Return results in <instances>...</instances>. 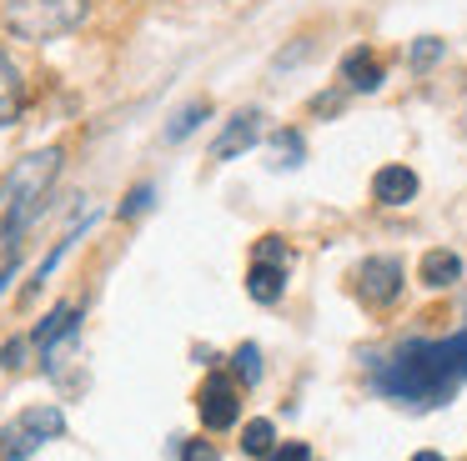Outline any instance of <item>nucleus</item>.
Instances as JSON below:
<instances>
[{
    "mask_svg": "<svg viewBox=\"0 0 467 461\" xmlns=\"http://www.w3.org/2000/svg\"><path fill=\"white\" fill-rule=\"evenodd\" d=\"M342 80H347V90H362V96H372V90L382 86V60H377L367 46L347 50V56H342Z\"/></svg>",
    "mask_w": 467,
    "mask_h": 461,
    "instance_id": "1a4fd4ad",
    "label": "nucleus"
},
{
    "mask_svg": "<svg viewBox=\"0 0 467 461\" xmlns=\"http://www.w3.org/2000/svg\"><path fill=\"white\" fill-rule=\"evenodd\" d=\"M76 326H81V311H76V306H71V301H61V306H56V311H51V316H46V321H41V326H36V331H31V341H36V346H41V351H46V346H51V341H61V336H66V331H76Z\"/></svg>",
    "mask_w": 467,
    "mask_h": 461,
    "instance_id": "ddd939ff",
    "label": "nucleus"
},
{
    "mask_svg": "<svg viewBox=\"0 0 467 461\" xmlns=\"http://www.w3.org/2000/svg\"><path fill=\"white\" fill-rule=\"evenodd\" d=\"M61 176V146H46V150H31L11 166L5 186H0V230H5V246H21V236L41 220L46 210V196H51V180Z\"/></svg>",
    "mask_w": 467,
    "mask_h": 461,
    "instance_id": "f03ea898",
    "label": "nucleus"
},
{
    "mask_svg": "<svg viewBox=\"0 0 467 461\" xmlns=\"http://www.w3.org/2000/svg\"><path fill=\"white\" fill-rule=\"evenodd\" d=\"M196 411H202V426L206 431H232L236 416H242V391L226 371H212L196 391Z\"/></svg>",
    "mask_w": 467,
    "mask_h": 461,
    "instance_id": "39448f33",
    "label": "nucleus"
},
{
    "mask_svg": "<svg viewBox=\"0 0 467 461\" xmlns=\"http://www.w3.org/2000/svg\"><path fill=\"white\" fill-rule=\"evenodd\" d=\"M272 446H276V426L266 416H256V421L242 426V451L246 456H272Z\"/></svg>",
    "mask_w": 467,
    "mask_h": 461,
    "instance_id": "4468645a",
    "label": "nucleus"
},
{
    "mask_svg": "<svg viewBox=\"0 0 467 461\" xmlns=\"http://www.w3.org/2000/svg\"><path fill=\"white\" fill-rule=\"evenodd\" d=\"M232 366H236V376H242L246 386H256V381H262V351H256L252 341H246V346H236Z\"/></svg>",
    "mask_w": 467,
    "mask_h": 461,
    "instance_id": "a211bd4d",
    "label": "nucleus"
},
{
    "mask_svg": "<svg viewBox=\"0 0 467 461\" xmlns=\"http://www.w3.org/2000/svg\"><path fill=\"white\" fill-rule=\"evenodd\" d=\"M252 261H266V266H292V251H286L282 236H262L252 246Z\"/></svg>",
    "mask_w": 467,
    "mask_h": 461,
    "instance_id": "6ab92c4d",
    "label": "nucleus"
},
{
    "mask_svg": "<svg viewBox=\"0 0 467 461\" xmlns=\"http://www.w3.org/2000/svg\"><path fill=\"white\" fill-rule=\"evenodd\" d=\"M182 461H222V456H216L212 441H186V446H182Z\"/></svg>",
    "mask_w": 467,
    "mask_h": 461,
    "instance_id": "4be33fe9",
    "label": "nucleus"
},
{
    "mask_svg": "<svg viewBox=\"0 0 467 461\" xmlns=\"http://www.w3.org/2000/svg\"><path fill=\"white\" fill-rule=\"evenodd\" d=\"M5 366H11V371L26 366V341H5Z\"/></svg>",
    "mask_w": 467,
    "mask_h": 461,
    "instance_id": "5701e85b",
    "label": "nucleus"
},
{
    "mask_svg": "<svg viewBox=\"0 0 467 461\" xmlns=\"http://www.w3.org/2000/svg\"><path fill=\"white\" fill-rule=\"evenodd\" d=\"M272 150H276V166H302V156H306V146H302V136H296V130H276Z\"/></svg>",
    "mask_w": 467,
    "mask_h": 461,
    "instance_id": "f3484780",
    "label": "nucleus"
},
{
    "mask_svg": "<svg viewBox=\"0 0 467 461\" xmlns=\"http://www.w3.org/2000/svg\"><path fill=\"white\" fill-rule=\"evenodd\" d=\"M206 116H212V106H206V100H192V106H186L182 116L171 120V126H166V140H186V136H192V130L202 126Z\"/></svg>",
    "mask_w": 467,
    "mask_h": 461,
    "instance_id": "2eb2a0df",
    "label": "nucleus"
},
{
    "mask_svg": "<svg viewBox=\"0 0 467 461\" xmlns=\"http://www.w3.org/2000/svg\"><path fill=\"white\" fill-rule=\"evenodd\" d=\"M412 461H442V456H437V451H417Z\"/></svg>",
    "mask_w": 467,
    "mask_h": 461,
    "instance_id": "393cba45",
    "label": "nucleus"
},
{
    "mask_svg": "<svg viewBox=\"0 0 467 461\" xmlns=\"http://www.w3.org/2000/svg\"><path fill=\"white\" fill-rule=\"evenodd\" d=\"M417 186H422V180H417V170L412 166H382L372 176V200L377 206H407V200L417 196Z\"/></svg>",
    "mask_w": 467,
    "mask_h": 461,
    "instance_id": "6e6552de",
    "label": "nucleus"
},
{
    "mask_svg": "<svg viewBox=\"0 0 467 461\" xmlns=\"http://www.w3.org/2000/svg\"><path fill=\"white\" fill-rule=\"evenodd\" d=\"M442 56H447L442 40H437V36H422V40H412V50H407V66H412V70H432Z\"/></svg>",
    "mask_w": 467,
    "mask_h": 461,
    "instance_id": "dca6fc26",
    "label": "nucleus"
},
{
    "mask_svg": "<svg viewBox=\"0 0 467 461\" xmlns=\"http://www.w3.org/2000/svg\"><path fill=\"white\" fill-rule=\"evenodd\" d=\"M286 291V266H266V261H252L246 271V296L262 301V306H276Z\"/></svg>",
    "mask_w": 467,
    "mask_h": 461,
    "instance_id": "9d476101",
    "label": "nucleus"
},
{
    "mask_svg": "<svg viewBox=\"0 0 467 461\" xmlns=\"http://www.w3.org/2000/svg\"><path fill=\"white\" fill-rule=\"evenodd\" d=\"M151 200H156V186H136L131 196L121 200V220H131V216H141V210H151Z\"/></svg>",
    "mask_w": 467,
    "mask_h": 461,
    "instance_id": "aec40b11",
    "label": "nucleus"
},
{
    "mask_svg": "<svg viewBox=\"0 0 467 461\" xmlns=\"http://www.w3.org/2000/svg\"><path fill=\"white\" fill-rule=\"evenodd\" d=\"M11 276H16V256L5 261V266H0V291H5V281H11Z\"/></svg>",
    "mask_w": 467,
    "mask_h": 461,
    "instance_id": "b1692460",
    "label": "nucleus"
},
{
    "mask_svg": "<svg viewBox=\"0 0 467 461\" xmlns=\"http://www.w3.org/2000/svg\"><path fill=\"white\" fill-rule=\"evenodd\" d=\"M266 461H312V446H306V441H286V446H276Z\"/></svg>",
    "mask_w": 467,
    "mask_h": 461,
    "instance_id": "412c9836",
    "label": "nucleus"
},
{
    "mask_svg": "<svg viewBox=\"0 0 467 461\" xmlns=\"http://www.w3.org/2000/svg\"><path fill=\"white\" fill-rule=\"evenodd\" d=\"M61 431H66L61 406H26L16 421H5V426H0V461L36 456V451H41L46 441H56Z\"/></svg>",
    "mask_w": 467,
    "mask_h": 461,
    "instance_id": "20e7f679",
    "label": "nucleus"
},
{
    "mask_svg": "<svg viewBox=\"0 0 467 461\" xmlns=\"http://www.w3.org/2000/svg\"><path fill=\"white\" fill-rule=\"evenodd\" d=\"M91 0H5L0 5V26L11 40H26V46H51V40L71 36L86 20Z\"/></svg>",
    "mask_w": 467,
    "mask_h": 461,
    "instance_id": "7ed1b4c3",
    "label": "nucleus"
},
{
    "mask_svg": "<svg viewBox=\"0 0 467 461\" xmlns=\"http://www.w3.org/2000/svg\"><path fill=\"white\" fill-rule=\"evenodd\" d=\"M26 106V86H21V70H16V60L0 50V126H16V116H21Z\"/></svg>",
    "mask_w": 467,
    "mask_h": 461,
    "instance_id": "f8f14e48",
    "label": "nucleus"
},
{
    "mask_svg": "<svg viewBox=\"0 0 467 461\" xmlns=\"http://www.w3.org/2000/svg\"><path fill=\"white\" fill-rule=\"evenodd\" d=\"M262 110H236L232 120H226V130L216 136V146H212V160H232V156H242V150H252L256 140H262Z\"/></svg>",
    "mask_w": 467,
    "mask_h": 461,
    "instance_id": "0eeeda50",
    "label": "nucleus"
},
{
    "mask_svg": "<svg viewBox=\"0 0 467 461\" xmlns=\"http://www.w3.org/2000/svg\"><path fill=\"white\" fill-rule=\"evenodd\" d=\"M402 276H407V271H402V261H397V256H367L362 266H357L352 281H357V296H362L367 306L382 311V306H392V301L402 296Z\"/></svg>",
    "mask_w": 467,
    "mask_h": 461,
    "instance_id": "423d86ee",
    "label": "nucleus"
},
{
    "mask_svg": "<svg viewBox=\"0 0 467 461\" xmlns=\"http://www.w3.org/2000/svg\"><path fill=\"white\" fill-rule=\"evenodd\" d=\"M462 376H467V331L452 341H437V346H407L402 356L377 376V386L397 401L432 406V401H442Z\"/></svg>",
    "mask_w": 467,
    "mask_h": 461,
    "instance_id": "f257e3e1",
    "label": "nucleus"
},
{
    "mask_svg": "<svg viewBox=\"0 0 467 461\" xmlns=\"http://www.w3.org/2000/svg\"><path fill=\"white\" fill-rule=\"evenodd\" d=\"M417 276H422V286H432V291H447L457 276H462V256L457 251H427L422 256V266H417Z\"/></svg>",
    "mask_w": 467,
    "mask_h": 461,
    "instance_id": "9b49d317",
    "label": "nucleus"
}]
</instances>
